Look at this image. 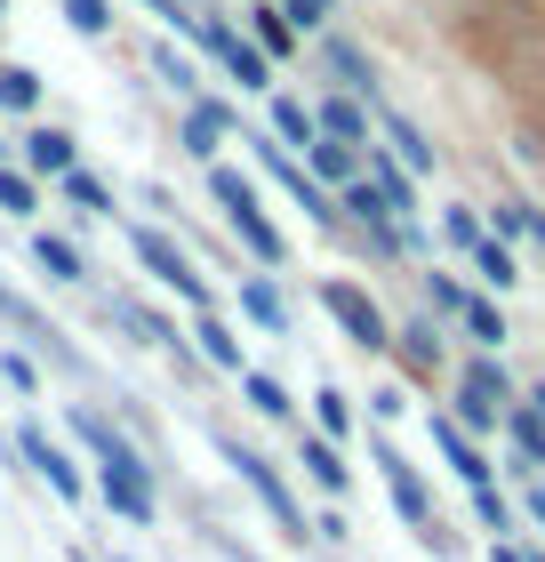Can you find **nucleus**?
Returning <instances> with one entry per match:
<instances>
[{
  "label": "nucleus",
  "instance_id": "obj_1",
  "mask_svg": "<svg viewBox=\"0 0 545 562\" xmlns=\"http://www.w3.org/2000/svg\"><path fill=\"white\" fill-rule=\"evenodd\" d=\"M209 193H217V210H225V225H232V234H241L249 241V258L257 266H281V258H289V241H281V225L265 217V210H257V186H249V177L241 169H209Z\"/></svg>",
  "mask_w": 545,
  "mask_h": 562
},
{
  "label": "nucleus",
  "instance_id": "obj_2",
  "mask_svg": "<svg viewBox=\"0 0 545 562\" xmlns=\"http://www.w3.org/2000/svg\"><path fill=\"white\" fill-rule=\"evenodd\" d=\"M128 249H137V266H145L152 281H161V290H177V297L193 305V314H209V281L193 273V258L161 234V225H128Z\"/></svg>",
  "mask_w": 545,
  "mask_h": 562
},
{
  "label": "nucleus",
  "instance_id": "obj_3",
  "mask_svg": "<svg viewBox=\"0 0 545 562\" xmlns=\"http://www.w3.org/2000/svg\"><path fill=\"white\" fill-rule=\"evenodd\" d=\"M321 305H329V322L345 329L361 353H385V346H394V322H385V305L361 290V281H321Z\"/></svg>",
  "mask_w": 545,
  "mask_h": 562
},
{
  "label": "nucleus",
  "instance_id": "obj_4",
  "mask_svg": "<svg viewBox=\"0 0 545 562\" xmlns=\"http://www.w3.org/2000/svg\"><path fill=\"white\" fill-rule=\"evenodd\" d=\"M225 467L241 474V482H249L257 498H265V515L281 522V539H305V530H314V522H305V506L289 498V482H281V474H273V467H265V458H257V450H241V442H225Z\"/></svg>",
  "mask_w": 545,
  "mask_h": 562
},
{
  "label": "nucleus",
  "instance_id": "obj_5",
  "mask_svg": "<svg viewBox=\"0 0 545 562\" xmlns=\"http://www.w3.org/2000/svg\"><path fill=\"white\" fill-rule=\"evenodd\" d=\"M370 458L385 467V491H394V506H401V522L418 530V539H433L441 547V515H433V498H425V482H418V467L394 450V442H370Z\"/></svg>",
  "mask_w": 545,
  "mask_h": 562
},
{
  "label": "nucleus",
  "instance_id": "obj_6",
  "mask_svg": "<svg viewBox=\"0 0 545 562\" xmlns=\"http://www.w3.org/2000/svg\"><path fill=\"white\" fill-rule=\"evenodd\" d=\"M16 458H24V467H33L57 498H81V467H72V458H65L57 442H48V426L24 418V426H16Z\"/></svg>",
  "mask_w": 545,
  "mask_h": 562
},
{
  "label": "nucleus",
  "instance_id": "obj_7",
  "mask_svg": "<svg viewBox=\"0 0 545 562\" xmlns=\"http://www.w3.org/2000/svg\"><path fill=\"white\" fill-rule=\"evenodd\" d=\"M201 41H209L217 57H225V72H232V81H241V89H273V65H265V48H257V41H241V33H232V24L201 16Z\"/></svg>",
  "mask_w": 545,
  "mask_h": 562
},
{
  "label": "nucleus",
  "instance_id": "obj_8",
  "mask_svg": "<svg viewBox=\"0 0 545 562\" xmlns=\"http://www.w3.org/2000/svg\"><path fill=\"white\" fill-rule=\"evenodd\" d=\"M232 130H241V113H232V105H217V97H193V105H185V137H177V145H185L193 161L217 169V137H232Z\"/></svg>",
  "mask_w": 545,
  "mask_h": 562
},
{
  "label": "nucleus",
  "instance_id": "obj_9",
  "mask_svg": "<svg viewBox=\"0 0 545 562\" xmlns=\"http://www.w3.org/2000/svg\"><path fill=\"white\" fill-rule=\"evenodd\" d=\"M96 491H105V506L121 522H152V515H161V498H152L145 474H96Z\"/></svg>",
  "mask_w": 545,
  "mask_h": 562
},
{
  "label": "nucleus",
  "instance_id": "obj_10",
  "mask_svg": "<svg viewBox=\"0 0 545 562\" xmlns=\"http://www.w3.org/2000/svg\"><path fill=\"white\" fill-rule=\"evenodd\" d=\"M433 442H441V458L457 467L465 491H489V458H481L474 442H465V426H457V418H433Z\"/></svg>",
  "mask_w": 545,
  "mask_h": 562
},
{
  "label": "nucleus",
  "instance_id": "obj_11",
  "mask_svg": "<svg viewBox=\"0 0 545 562\" xmlns=\"http://www.w3.org/2000/svg\"><path fill=\"white\" fill-rule=\"evenodd\" d=\"M314 130L329 137V145H370V113H361V97H329V105H314Z\"/></svg>",
  "mask_w": 545,
  "mask_h": 562
},
{
  "label": "nucleus",
  "instance_id": "obj_12",
  "mask_svg": "<svg viewBox=\"0 0 545 562\" xmlns=\"http://www.w3.org/2000/svg\"><path fill=\"white\" fill-rule=\"evenodd\" d=\"M81 161H72V137L65 130H33L24 137V177H72Z\"/></svg>",
  "mask_w": 545,
  "mask_h": 562
},
{
  "label": "nucleus",
  "instance_id": "obj_13",
  "mask_svg": "<svg viewBox=\"0 0 545 562\" xmlns=\"http://www.w3.org/2000/svg\"><path fill=\"white\" fill-rule=\"evenodd\" d=\"M305 177H314L321 193H329V186H361V153H353V145H329V137H321L314 153H305Z\"/></svg>",
  "mask_w": 545,
  "mask_h": 562
},
{
  "label": "nucleus",
  "instance_id": "obj_14",
  "mask_svg": "<svg viewBox=\"0 0 545 562\" xmlns=\"http://www.w3.org/2000/svg\"><path fill=\"white\" fill-rule=\"evenodd\" d=\"M273 145L289 153V145H305L314 153L321 145V130H314V105H305V97H273Z\"/></svg>",
  "mask_w": 545,
  "mask_h": 562
},
{
  "label": "nucleus",
  "instance_id": "obj_15",
  "mask_svg": "<svg viewBox=\"0 0 545 562\" xmlns=\"http://www.w3.org/2000/svg\"><path fill=\"white\" fill-rule=\"evenodd\" d=\"M321 65L337 72V89H345V97H370V57H361L353 41H329V48H321Z\"/></svg>",
  "mask_w": 545,
  "mask_h": 562
},
{
  "label": "nucleus",
  "instance_id": "obj_16",
  "mask_svg": "<svg viewBox=\"0 0 545 562\" xmlns=\"http://www.w3.org/2000/svg\"><path fill=\"white\" fill-rule=\"evenodd\" d=\"M474 273H481V290H513V281H522V266H513V249H506L498 234H481V249H474Z\"/></svg>",
  "mask_w": 545,
  "mask_h": 562
},
{
  "label": "nucleus",
  "instance_id": "obj_17",
  "mask_svg": "<svg viewBox=\"0 0 545 562\" xmlns=\"http://www.w3.org/2000/svg\"><path fill=\"white\" fill-rule=\"evenodd\" d=\"M57 193L72 201V210H89V217H113V186H105V177H89V169L57 177Z\"/></svg>",
  "mask_w": 545,
  "mask_h": 562
},
{
  "label": "nucleus",
  "instance_id": "obj_18",
  "mask_svg": "<svg viewBox=\"0 0 545 562\" xmlns=\"http://www.w3.org/2000/svg\"><path fill=\"white\" fill-rule=\"evenodd\" d=\"M193 338H201V353H209L217 370H232V378H241V338H232V329H225L217 314H201V322H193Z\"/></svg>",
  "mask_w": 545,
  "mask_h": 562
},
{
  "label": "nucleus",
  "instance_id": "obj_19",
  "mask_svg": "<svg viewBox=\"0 0 545 562\" xmlns=\"http://www.w3.org/2000/svg\"><path fill=\"white\" fill-rule=\"evenodd\" d=\"M297 458H305V474H314L321 491H337V498H345V482H353V474H345V458H337V442H321V434H314V442H305Z\"/></svg>",
  "mask_w": 545,
  "mask_h": 562
},
{
  "label": "nucleus",
  "instance_id": "obj_20",
  "mask_svg": "<svg viewBox=\"0 0 545 562\" xmlns=\"http://www.w3.org/2000/svg\"><path fill=\"white\" fill-rule=\"evenodd\" d=\"M33 258H41V273H57V281H89L81 249H72L65 234H41V241H33Z\"/></svg>",
  "mask_w": 545,
  "mask_h": 562
},
{
  "label": "nucleus",
  "instance_id": "obj_21",
  "mask_svg": "<svg viewBox=\"0 0 545 562\" xmlns=\"http://www.w3.org/2000/svg\"><path fill=\"white\" fill-rule=\"evenodd\" d=\"M506 434H513V450H522L530 467H545V418L530 411V402H513V411H506Z\"/></svg>",
  "mask_w": 545,
  "mask_h": 562
},
{
  "label": "nucleus",
  "instance_id": "obj_22",
  "mask_svg": "<svg viewBox=\"0 0 545 562\" xmlns=\"http://www.w3.org/2000/svg\"><path fill=\"white\" fill-rule=\"evenodd\" d=\"M241 314H249V322H265V329H289V305H281L273 281H241Z\"/></svg>",
  "mask_w": 545,
  "mask_h": 562
},
{
  "label": "nucleus",
  "instance_id": "obj_23",
  "mask_svg": "<svg viewBox=\"0 0 545 562\" xmlns=\"http://www.w3.org/2000/svg\"><path fill=\"white\" fill-rule=\"evenodd\" d=\"M249 24H257L249 41L265 48V65H273V57H289V48H297V33H289V16H281V9H249Z\"/></svg>",
  "mask_w": 545,
  "mask_h": 562
},
{
  "label": "nucleus",
  "instance_id": "obj_24",
  "mask_svg": "<svg viewBox=\"0 0 545 562\" xmlns=\"http://www.w3.org/2000/svg\"><path fill=\"white\" fill-rule=\"evenodd\" d=\"M385 137H394V153H401V169H433V145L418 137V121H401V113H385Z\"/></svg>",
  "mask_w": 545,
  "mask_h": 562
},
{
  "label": "nucleus",
  "instance_id": "obj_25",
  "mask_svg": "<svg viewBox=\"0 0 545 562\" xmlns=\"http://www.w3.org/2000/svg\"><path fill=\"white\" fill-rule=\"evenodd\" d=\"M0 105H9V113H33V105H41V72L0 65Z\"/></svg>",
  "mask_w": 545,
  "mask_h": 562
},
{
  "label": "nucleus",
  "instance_id": "obj_26",
  "mask_svg": "<svg viewBox=\"0 0 545 562\" xmlns=\"http://www.w3.org/2000/svg\"><path fill=\"white\" fill-rule=\"evenodd\" d=\"M457 322L474 329L481 346H506V314H498V305H489V297H474V290H465V314H457Z\"/></svg>",
  "mask_w": 545,
  "mask_h": 562
},
{
  "label": "nucleus",
  "instance_id": "obj_27",
  "mask_svg": "<svg viewBox=\"0 0 545 562\" xmlns=\"http://www.w3.org/2000/svg\"><path fill=\"white\" fill-rule=\"evenodd\" d=\"M33 201H41V186H33L24 169L0 161V210H9V217H33Z\"/></svg>",
  "mask_w": 545,
  "mask_h": 562
},
{
  "label": "nucleus",
  "instance_id": "obj_28",
  "mask_svg": "<svg viewBox=\"0 0 545 562\" xmlns=\"http://www.w3.org/2000/svg\"><path fill=\"white\" fill-rule=\"evenodd\" d=\"M241 394H249L265 418H289V394H281V378H265V370H241Z\"/></svg>",
  "mask_w": 545,
  "mask_h": 562
},
{
  "label": "nucleus",
  "instance_id": "obj_29",
  "mask_svg": "<svg viewBox=\"0 0 545 562\" xmlns=\"http://www.w3.org/2000/svg\"><path fill=\"white\" fill-rule=\"evenodd\" d=\"M441 234H450L465 258H474V249H481V217H474V210H441Z\"/></svg>",
  "mask_w": 545,
  "mask_h": 562
},
{
  "label": "nucleus",
  "instance_id": "obj_30",
  "mask_svg": "<svg viewBox=\"0 0 545 562\" xmlns=\"http://www.w3.org/2000/svg\"><path fill=\"white\" fill-rule=\"evenodd\" d=\"M152 65H161V81H169L177 97H201V81H193V65L177 57V48H152Z\"/></svg>",
  "mask_w": 545,
  "mask_h": 562
},
{
  "label": "nucleus",
  "instance_id": "obj_31",
  "mask_svg": "<svg viewBox=\"0 0 545 562\" xmlns=\"http://www.w3.org/2000/svg\"><path fill=\"white\" fill-rule=\"evenodd\" d=\"M401 338H409V362H418V370H433V362H441V338H433V322H409Z\"/></svg>",
  "mask_w": 545,
  "mask_h": 562
},
{
  "label": "nucleus",
  "instance_id": "obj_32",
  "mask_svg": "<svg viewBox=\"0 0 545 562\" xmlns=\"http://www.w3.org/2000/svg\"><path fill=\"white\" fill-rule=\"evenodd\" d=\"M65 16L81 24V33H105V24H113V0H65Z\"/></svg>",
  "mask_w": 545,
  "mask_h": 562
},
{
  "label": "nucleus",
  "instance_id": "obj_33",
  "mask_svg": "<svg viewBox=\"0 0 545 562\" xmlns=\"http://www.w3.org/2000/svg\"><path fill=\"white\" fill-rule=\"evenodd\" d=\"M0 378H9V386H16V394H41V370H33V362H24V353H0Z\"/></svg>",
  "mask_w": 545,
  "mask_h": 562
},
{
  "label": "nucleus",
  "instance_id": "obj_34",
  "mask_svg": "<svg viewBox=\"0 0 545 562\" xmlns=\"http://www.w3.org/2000/svg\"><path fill=\"white\" fill-rule=\"evenodd\" d=\"M425 297L441 305V314H465V290H457L450 273H425Z\"/></svg>",
  "mask_w": 545,
  "mask_h": 562
},
{
  "label": "nucleus",
  "instance_id": "obj_35",
  "mask_svg": "<svg viewBox=\"0 0 545 562\" xmlns=\"http://www.w3.org/2000/svg\"><path fill=\"white\" fill-rule=\"evenodd\" d=\"M353 426V411H345V394H321V442H329V434H345Z\"/></svg>",
  "mask_w": 545,
  "mask_h": 562
},
{
  "label": "nucleus",
  "instance_id": "obj_36",
  "mask_svg": "<svg viewBox=\"0 0 545 562\" xmlns=\"http://www.w3.org/2000/svg\"><path fill=\"white\" fill-rule=\"evenodd\" d=\"M474 515H481L489 530H513V515H506V498H498V491H474Z\"/></svg>",
  "mask_w": 545,
  "mask_h": 562
},
{
  "label": "nucleus",
  "instance_id": "obj_37",
  "mask_svg": "<svg viewBox=\"0 0 545 562\" xmlns=\"http://www.w3.org/2000/svg\"><path fill=\"white\" fill-rule=\"evenodd\" d=\"M337 9V0H289V9H281V16H289V33H297V24H321Z\"/></svg>",
  "mask_w": 545,
  "mask_h": 562
},
{
  "label": "nucleus",
  "instance_id": "obj_38",
  "mask_svg": "<svg viewBox=\"0 0 545 562\" xmlns=\"http://www.w3.org/2000/svg\"><path fill=\"white\" fill-rule=\"evenodd\" d=\"M530 241H537V249H545V210H530Z\"/></svg>",
  "mask_w": 545,
  "mask_h": 562
},
{
  "label": "nucleus",
  "instance_id": "obj_39",
  "mask_svg": "<svg viewBox=\"0 0 545 562\" xmlns=\"http://www.w3.org/2000/svg\"><path fill=\"white\" fill-rule=\"evenodd\" d=\"M530 515H537V522H545V482H537V491H530Z\"/></svg>",
  "mask_w": 545,
  "mask_h": 562
},
{
  "label": "nucleus",
  "instance_id": "obj_40",
  "mask_svg": "<svg viewBox=\"0 0 545 562\" xmlns=\"http://www.w3.org/2000/svg\"><path fill=\"white\" fill-rule=\"evenodd\" d=\"M530 411H537V418H545V386H530Z\"/></svg>",
  "mask_w": 545,
  "mask_h": 562
},
{
  "label": "nucleus",
  "instance_id": "obj_41",
  "mask_svg": "<svg viewBox=\"0 0 545 562\" xmlns=\"http://www.w3.org/2000/svg\"><path fill=\"white\" fill-rule=\"evenodd\" d=\"M0 9H9V0H0Z\"/></svg>",
  "mask_w": 545,
  "mask_h": 562
}]
</instances>
